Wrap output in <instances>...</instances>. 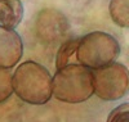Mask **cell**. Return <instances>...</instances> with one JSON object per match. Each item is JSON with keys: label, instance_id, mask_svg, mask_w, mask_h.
Masks as SVG:
<instances>
[{"label": "cell", "instance_id": "cell-1", "mask_svg": "<svg viewBox=\"0 0 129 122\" xmlns=\"http://www.w3.org/2000/svg\"><path fill=\"white\" fill-rule=\"evenodd\" d=\"M16 95L28 104L43 105L53 95V79L49 71L34 60L21 63L13 73Z\"/></svg>", "mask_w": 129, "mask_h": 122}, {"label": "cell", "instance_id": "cell-2", "mask_svg": "<svg viewBox=\"0 0 129 122\" xmlns=\"http://www.w3.org/2000/svg\"><path fill=\"white\" fill-rule=\"evenodd\" d=\"M94 94V80L90 68L71 63L57 70L53 77V95L69 104L83 103Z\"/></svg>", "mask_w": 129, "mask_h": 122}, {"label": "cell", "instance_id": "cell-3", "mask_svg": "<svg viewBox=\"0 0 129 122\" xmlns=\"http://www.w3.org/2000/svg\"><path fill=\"white\" fill-rule=\"evenodd\" d=\"M120 55L117 40L103 31H93L80 37L76 59L90 70H98L116 62Z\"/></svg>", "mask_w": 129, "mask_h": 122}, {"label": "cell", "instance_id": "cell-4", "mask_svg": "<svg viewBox=\"0 0 129 122\" xmlns=\"http://www.w3.org/2000/svg\"><path fill=\"white\" fill-rule=\"evenodd\" d=\"M93 80L94 94L106 102L119 100L129 91V70L121 63L114 62L94 70Z\"/></svg>", "mask_w": 129, "mask_h": 122}, {"label": "cell", "instance_id": "cell-5", "mask_svg": "<svg viewBox=\"0 0 129 122\" xmlns=\"http://www.w3.org/2000/svg\"><path fill=\"white\" fill-rule=\"evenodd\" d=\"M70 25L67 18L54 9L41 10L36 19L38 37L45 44L54 45L67 35Z\"/></svg>", "mask_w": 129, "mask_h": 122}, {"label": "cell", "instance_id": "cell-6", "mask_svg": "<svg viewBox=\"0 0 129 122\" xmlns=\"http://www.w3.org/2000/svg\"><path fill=\"white\" fill-rule=\"evenodd\" d=\"M23 55V42L14 28L0 27V68H12Z\"/></svg>", "mask_w": 129, "mask_h": 122}, {"label": "cell", "instance_id": "cell-7", "mask_svg": "<svg viewBox=\"0 0 129 122\" xmlns=\"http://www.w3.org/2000/svg\"><path fill=\"white\" fill-rule=\"evenodd\" d=\"M23 18L21 0H0V27L16 28Z\"/></svg>", "mask_w": 129, "mask_h": 122}, {"label": "cell", "instance_id": "cell-8", "mask_svg": "<svg viewBox=\"0 0 129 122\" xmlns=\"http://www.w3.org/2000/svg\"><path fill=\"white\" fill-rule=\"evenodd\" d=\"M109 10L114 23L129 28V0H110Z\"/></svg>", "mask_w": 129, "mask_h": 122}, {"label": "cell", "instance_id": "cell-9", "mask_svg": "<svg viewBox=\"0 0 129 122\" xmlns=\"http://www.w3.org/2000/svg\"><path fill=\"white\" fill-rule=\"evenodd\" d=\"M79 41H80V39H72V40H67L61 44V46L57 51V57H56L57 70H61L72 63L71 59L74 57V54H76V51H78Z\"/></svg>", "mask_w": 129, "mask_h": 122}, {"label": "cell", "instance_id": "cell-10", "mask_svg": "<svg viewBox=\"0 0 129 122\" xmlns=\"http://www.w3.org/2000/svg\"><path fill=\"white\" fill-rule=\"evenodd\" d=\"M13 91V76L7 68H0V104L8 100Z\"/></svg>", "mask_w": 129, "mask_h": 122}, {"label": "cell", "instance_id": "cell-11", "mask_svg": "<svg viewBox=\"0 0 129 122\" xmlns=\"http://www.w3.org/2000/svg\"><path fill=\"white\" fill-rule=\"evenodd\" d=\"M107 122H129V103L114 108L107 117Z\"/></svg>", "mask_w": 129, "mask_h": 122}]
</instances>
